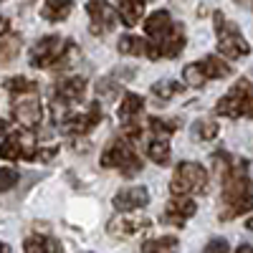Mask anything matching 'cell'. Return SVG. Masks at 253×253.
Returning <instances> with one entry per match:
<instances>
[{
    "mask_svg": "<svg viewBox=\"0 0 253 253\" xmlns=\"http://www.w3.org/2000/svg\"><path fill=\"white\" fill-rule=\"evenodd\" d=\"M248 230H253V218H248V225H246Z\"/></svg>",
    "mask_w": 253,
    "mask_h": 253,
    "instance_id": "d590c367",
    "label": "cell"
},
{
    "mask_svg": "<svg viewBox=\"0 0 253 253\" xmlns=\"http://www.w3.org/2000/svg\"><path fill=\"white\" fill-rule=\"evenodd\" d=\"M205 187H208V172H205L203 165H198V162H180L175 167V175H172V182H170L172 195L190 198L193 193H205Z\"/></svg>",
    "mask_w": 253,
    "mask_h": 253,
    "instance_id": "8992f818",
    "label": "cell"
},
{
    "mask_svg": "<svg viewBox=\"0 0 253 253\" xmlns=\"http://www.w3.org/2000/svg\"><path fill=\"white\" fill-rule=\"evenodd\" d=\"M147 155H150V160L155 165H167L170 162V144H167L165 137L155 134L150 142H147Z\"/></svg>",
    "mask_w": 253,
    "mask_h": 253,
    "instance_id": "ffe728a7",
    "label": "cell"
},
{
    "mask_svg": "<svg viewBox=\"0 0 253 253\" xmlns=\"http://www.w3.org/2000/svg\"><path fill=\"white\" fill-rule=\"evenodd\" d=\"M99 119H101L99 104H91V107L84 112V114H71L69 112L58 124H61V129L69 132V134H86V132H91L94 126L99 124Z\"/></svg>",
    "mask_w": 253,
    "mask_h": 253,
    "instance_id": "8fae6325",
    "label": "cell"
},
{
    "mask_svg": "<svg viewBox=\"0 0 253 253\" xmlns=\"http://www.w3.org/2000/svg\"><path fill=\"white\" fill-rule=\"evenodd\" d=\"M74 53H76V48L71 41H63L61 36H43L31 48V66H36V69H66Z\"/></svg>",
    "mask_w": 253,
    "mask_h": 253,
    "instance_id": "3957f363",
    "label": "cell"
},
{
    "mask_svg": "<svg viewBox=\"0 0 253 253\" xmlns=\"http://www.w3.org/2000/svg\"><path fill=\"white\" fill-rule=\"evenodd\" d=\"M101 167H109V170H122L124 175H134L142 170V160L134 152V147L129 139H112L109 147L101 155Z\"/></svg>",
    "mask_w": 253,
    "mask_h": 253,
    "instance_id": "5b68a950",
    "label": "cell"
},
{
    "mask_svg": "<svg viewBox=\"0 0 253 253\" xmlns=\"http://www.w3.org/2000/svg\"><path fill=\"white\" fill-rule=\"evenodd\" d=\"M142 107H144V99H142L139 94H134V91H126L124 99H122V107L117 109L119 122H122V124H132L134 117L142 112Z\"/></svg>",
    "mask_w": 253,
    "mask_h": 253,
    "instance_id": "e0dca14e",
    "label": "cell"
},
{
    "mask_svg": "<svg viewBox=\"0 0 253 253\" xmlns=\"http://www.w3.org/2000/svg\"><path fill=\"white\" fill-rule=\"evenodd\" d=\"M236 253H253V246L243 243V246H238V248H236Z\"/></svg>",
    "mask_w": 253,
    "mask_h": 253,
    "instance_id": "d6a6232c",
    "label": "cell"
},
{
    "mask_svg": "<svg viewBox=\"0 0 253 253\" xmlns=\"http://www.w3.org/2000/svg\"><path fill=\"white\" fill-rule=\"evenodd\" d=\"M5 134H8V122L0 119V137H5Z\"/></svg>",
    "mask_w": 253,
    "mask_h": 253,
    "instance_id": "836d02e7",
    "label": "cell"
},
{
    "mask_svg": "<svg viewBox=\"0 0 253 253\" xmlns=\"http://www.w3.org/2000/svg\"><path fill=\"white\" fill-rule=\"evenodd\" d=\"M147 225H150V218L142 215V213H122L119 218H114L109 223V233L112 236H134L139 233V230H144Z\"/></svg>",
    "mask_w": 253,
    "mask_h": 253,
    "instance_id": "2e32d148",
    "label": "cell"
},
{
    "mask_svg": "<svg viewBox=\"0 0 253 253\" xmlns=\"http://www.w3.org/2000/svg\"><path fill=\"white\" fill-rule=\"evenodd\" d=\"M117 13L124 26H134L144 13V0H117Z\"/></svg>",
    "mask_w": 253,
    "mask_h": 253,
    "instance_id": "d6986e66",
    "label": "cell"
},
{
    "mask_svg": "<svg viewBox=\"0 0 253 253\" xmlns=\"http://www.w3.org/2000/svg\"><path fill=\"white\" fill-rule=\"evenodd\" d=\"M203 253H228V241L225 238H215V241H210L205 246Z\"/></svg>",
    "mask_w": 253,
    "mask_h": 253,
    "instance_id": "4dcf8cb0",
    "label": "cell"
},
{
    "mask_svg": "<svg viewBox=\"0 0 253 253\" xmlns=\"http://www.w3.org/2000/svg\"><path fill=\"white\" fill-rule=\"evenodd\" d=\"M180 91H182V84H177V81H172V79H162V81H157L155 86H152V94H155L157 99H162V101L172 99V96L180 94Z\"/></svg>",
    "mask_w": 253,
    "mask_h": 253,
    "instance_id": "d4e9b609",
    "label": "cell"
},
{
    "mask_svg": "<svg viewBox=\"0 0 253 253\" xmlns=\"http://www.w3.org/2000/svg\"><path fill=\"white\" fill-rule=\"evenodd\" d=\"M18 180H20L18 170H13V167H0V193L13 190L18 185Z\"/></svg>",
    "mask_w": 253,
    "mask_h": 253,
    "instance_id": "f1b7e54d",
    "label": "cell"
},
{
    "mask_svg": "<svg viewBox=\"0 0 253 253\" xmlns=\"http://www.w3.org/2000/svg\"><path fill=\"white\" fill-rule=\"evenodd\" d=\"M20 51V43H18V38L13 41H0V66H5V63H10Z\"/></svg>",
    "mask_w": 253,
    "mask_h": 253,
    "instance_id": "83f0119b",
    "label": "cell"
},
{
    "mask_svg": "<svg viewBox=\"0 0 253 253\" xmlns=\"http://www.w3.org/2000/svg\"><path fill=\"white\" fill-rule=\"evenodd\" d=\"M23 248H26V253H58V243L48 236H41V233L26 238Z\"/></svg>",
    "mask_w": 253,
    "mask_h": 253,
    "instance_id": "44dd1931",
    "label": "cell"
},
{
    "mask_svg": "<svg viewBox=\"0 0 253 253\" xmlns=\"http://www.w3.org/2000/svg\"><path fill=\"white\" fill-rule=\"evenodd\" d=\"M215 36H218V51L223 56H228V58H243V56L251 53V46H248V41L243 38V33L233 23H228L220 10L215 13Z\"/></svg>",
    "mask_w": 253,
    "mask_h": 253,
    "instance_id": "52a82bcc",
    "label": "cell"
},
{
    "mask_svg": "<svg viewBox=\"0 0 253 253\" xmlns=\"http://www.w3.org/2000/svg\"><path fill=\"white\" fill-rule=\"evenodd\" d=\"M150 203V193L147 187H124L114 195V208L119 213H137Z\"/></svg>",
    "mask_w": 253,
    "mask_h": 253,
    "instance_id": "5bb4252c",
    "label": "cell"
},
{
    "mask_svg": "<svg viewBox=\"0 0 253 253\" xmlns=\"http://www.w3.org/2000/svg\"><path fill=\"white\" fill-rule=\"evenodd\" d=\"M230 74H233V69H230L225 61L215 58V56H205L203 61L190 63V66H185V71H182V76H185V81L190 84V86H203V84L210 81V79H225Z\"/></svg>",
    "mask_w": 253,
    "mask_h": 253,
    "instance_id": "ba28073f",
    "label": "cell"
},
{
    "mask_svg": "<svg viewBox=\"0 0 253 253\" xmlns=\"http://www.w3.org/2000/svg\"><path fill=\"white\" fill-rule=\"evenodd\" d=\"M13 119L20 124V126H26V129H31V126H36L41 122V117H43V109H41V101L33 94H20L13 99Z\"/></svg>",
    "mask_w": 253,
    "mask_h": 253,
    "instance_id": "30bf717a",
    "label": "cell"
},
{
    "mask_svg": "<svg viewBox=\"0 0 253 253\" xmlns=\"http://www.w3.org/2000/svg\"><path fill=\"white\" fill-rule=\"evenodd\" d=\"M177 119H160V117H152L150 119V129L155 132V134H160V137H165V134H172L175 129H177Z\"/></svg>",
    "mask_w": 253,
    "mask_h": 253,
    "instance_id": "4316f807",
    "label": "cell"
},
{
    "mask_svg": "<svg viewBox=\"0 0 253 253\" xmlns=\"http://www.w3.org/2000/svg\"><path fill=\"white\" fill-rule=\"evenodd\" d=\"M0 157L3 160H36L38 150H36V139L31 132H13L3 139L0 144Z\"/></svg>",
    "mask_w": 253,
    "mask_h": 253,
    "instance_id": "9c48e42d",
    "label": "cell"
},
{
    "mask_svg": "<svg viewBox=\"0 0 253 253\" xmlns=\"http://www.w3.org/2000/svg\"><path fill=\"white\" fill-rule=\"evenodd\" d=\"M190 215H195V203L190 200V198H185V195H175L170 203H167L162 220L175 225V228H182Z\"/></svg>",
    "mask_w": 253,
    "mask_h": 253,
    "instance_id": "9a60e30c",
    "label": "cell"
},
{
    "mask_svg": "<svg viewBox=\"0 0 253 253\" xmlns=\"http://www.w3.org/2000/svg\"><path fill=\"white\" fill-rule=\"evenodd\" d=\"M3 86L13 94V96H20V94H33L38 89L36 81H28L26 76H13V79H5Z\"/></svg>",
    "mask_w": 253,
    "mask_h": 253,
    "instance_id": "cb8c5ba5",
    "label": "cell"
},
{
    "mask_svg": "<svg viewBox=\"0 0 253 253\" xmlns=\"http://www.w3.org/2000/svg\"><path fill=\"white\" fill-rule=\"evenodd\" d=\"M10 31V23H8V18H3V15H0V36H5Z\"/></svg>",
    "mask_w": 253,
    "mask_h": 253,
    "instance_id": "1f68e13d",
    "label": "cell"
},
{
    "mask_svg": "<svg viewBox=\"0 0 253 253\" xmlns=\"http://www.w3.org/2000/svg\"><path fill=\"white\" fill-rule=\"evenodd\" d=\"M84 94H86V79L84 76H66V79H61L56 84V89H53V96L56 101L61 104H76L84 99Z\"/></svg>",
    "mask_w": 253,
    "mask_h": 253,
    "instance_id": "4fadbf2b",
    "label": "cell"
},
{
    "mask_svg": "<svg viewBox=\"0 0 253 253\" xmlns=\"http://www.w3.org/2000/svg\"><path fill=\"white\" fill-rule=\"evenodd\" d=\"M96 91L104 94V96H114V94L119 91V86H117V81L112 84V79H101V81H99V86H96Z\"/></svg>",
    "mask_w": 253,
    "mask_h": 253,
    "instance_id": "f546056e",
    "label": "cell"
},
{
    "mask_svg": "<svg viewBox=\"0 0 253 253\" xmlns=\"http://www.w3.org/2000/svg\"><path fill=\"white\" fill-rule=\"evenodd\" d=\"M193 137H198V139H203V142L215 139V137H218V124H215V122H210V119H200V122H195V126H193Z\"/></svg>",
    "mask_w": 253,
    "mask_h": 253,
    "instance_id": "484cf974",
    "label": "cell"
},
{
    "mask_svg": "<svg viewBox=\"0 0 253 253\" xmlns=\"http://www.w3.org/2000/svg\"><path fill=\"white\" fill-rule=\"evenodd\" d=\"M241 3H243V5H253V0H241Z\"/></svg>",
    "mask_w": 253,
    "mask_h": 253,
    "instance_id": "8d00e7d4",
    "label": "cell"
},
{
    "mask_svg": "<svg viewBox=\"0 0 253 253\" xmlns=\"http://www.w3.org/2000/svg\"><path fill=\"white\" fill-rule=\"evenodd\" d=\"M0 253H10V248H8L5 243H0Z\"/></svg>",
    "mask_w": 253,
    "mask_h": 253,
    "instance_id": "e575fe53",
    "label": "cell"
},
{
    "mask_svg": "<svg viewBox=\"0 0 253 253\" xmlns=\"http://www.w3.org/2000/svg\"><path fill=\"white\" fill-rule=\"evenodd\" d=\"M71 8H74V0H46L43 8H41V15L48 23H61V20L69 18Z\"/></svg>",
    "mask_w": 253,
    "mask_h": 253,
    "instance_id": "ac0fdd59",
    "label": "cell"
},
{
    "mask_svg": "<svg viewBox=\"0 0 253 253\" xmlns=\"http://www.w3.org/2000/svg\"><path fill=\"white\" fill-rule=\"evenodd\" d=\"M86 10L91 15V33L94 36H104L114 28V10L107 0H86Z\"/></svg>",
    "mask_w": 253,
    "mask_h": 253,
    "instance_id": "7c38bea8",
    "label": "cell"
},
{
    "mask_svg": "<svg viewBox=\"0 0 253 253\" xmlns=\"http://www.w3.org/2000/svg\"><path fill=\"white\" fill-rule=\"evenodd\" d=\"M144 33L152 41L147 43L150 58H175L185 48V31L180 23H172L167 10H155L144 20Z\"/></svg>",
    "mask_w": 253,
    "mask_h": 253,
    "instance_id": "6da1fadb",
    "label": "cell"
},
{
    "mask_svg": "<svg viewBox=\"0 0 253 253\" xmlns=\"http://www.w3.org/2000/svg\"><path fill=\"white\" fill-rule=\"evenodd\" d=\"M177 248V238L175 236H162V238H152L142 246V253H175Z\"/></svg>",
    "mask_w": 253,
    "mask_h": 253,
    "instance_id": "603a6c76",
    "label": "cell"
},
{
    "mask_svg": "<svg viewBox=\"0 0 253 253\" xmlns=\"http://www.w3.org/2000/svg\"><path fill=\"white\" fill-rule=\"evenodd\" d=\"M119 53H126V56H147V41L139 38V36H122L119 43H117Z\"/></svg>",
    "mask_w": 253,
    "mask_h": 253,
    "instance_id": "7402d4cb",
    "label": "cell"
},
{
    "mask_svg": "<svg viewBox=\"0 0 253 253\" xmlns=\"http://www.w3.org/2000/svg\"><path fill=\"white\" fill-rule=\"evenodd\" d=\"M225 170V180H223V210H220V218L230 220V218H238L248 210H253V182L248 177V170L236 162H230Z\"/></svg>",
    "mask_w": 253,
    "mask_h": 253,
    "instance_id": "7a4b0ae2",
    "label": "cell"
},
{
    "mask_svg": "<svg viewBox=\"0 0 253 253\" xmlns=\"http://www.w3.org/2000/svg\"><path fill=\"white\" fill-rule=\"evenodd\" d=\"M215 112L220 117H230V119H238V117L253 119V86H251V81L238 79L236 86L215 104Z\"/></svg>",
    "mask_w": 253,
    "mask_h": 253,
    "instance_id": "277c9868",
    "label": "cell"
}]
</instances>
